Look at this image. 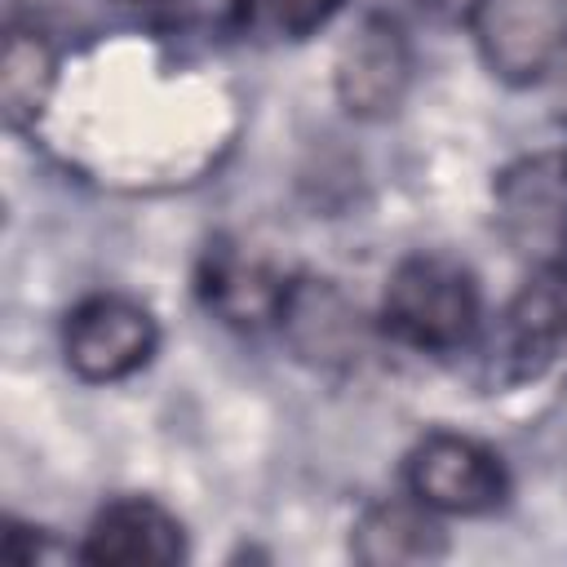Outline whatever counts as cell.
<instances>
[{
    "label": "cell",
    "instance_id": "7",
    "mask_svg": "<svg viewBox=\"0 0 567 567\" xmlns=\"http://www.w3.org/2000/svg\"><path fill=\"white\" fill-rule=\"evenodd\" d=\"M337 97L359 120H385L412 84V49L394 18L368 13L337 53Z\"/></svg>",
    "mask_w": 567,
    "mask_h": 567
},
{
    "label": "cell",
    "instance_id": "6",
    "mask_svg": "<svg viewBox=\"0 0 567 567\" xmlns=\"http://www.w3.org/2000/svg\"><path fill=\"white\" fill-rule=\"evenodd\" d=\"M492 368L505 381L567 372V261L540 266L492 332Z\"/></svg>",
    "mask_w": 567,
    "mask_h": 567
},
{
    "label": "cell",
    "instance_id": "3",
    "mask_svg": "<svg viewBox=\"0 0 567 567\" xmlns=\"http://www.w3.org/2000/svg\"><path fill=\"white\" fill-rule=\"evenodd\" d=\"M492 208L501 239L532 270L567 261V151L514 159L492 186Z\"/></svg>",
    "mask_w": 567,
    "mask_h": 567
},
{
    "label": "cell",
    "instance_id": "9",
    "mask_svg": "<svg viewBox=\"0 0 567 567\" xmlns=\"http://www.w3.org/2000/svg\"><path fill=\"white\" fill-rule=\"evenodd\" d=\"M80 558L111 567H164L186 558L182 523L151 496H115L106 501L80 545Z\"/></svg>",
    "mask_w": 567,
    "mask_h": 567
},
{
    "label": "cell",
    "instance_id": "8",
    "mask_svg": "<svg viewBox=\"0 0 567 567\" xmlns=\"http://www.w3.org/2000/svg\"><path fill=\"white\" fill-rule=\"evenodd\" d=\"M292 275L275 261L248 252L244 244H213L199 266V297L204 306L230 328H275Z\"/></svg>",
    "mask_w": 567,
    "mask_h": 567
},
{
    "label": "cell",
    "instance_id": "5",
    "mask_svg": "<svg viewBox=\"0 0 567 567\" xmlns=\"http://www.w3.org/2000/svg\"><path fill=\"white\" fill-rule=\"evenodd\" d=\"M159 346L155 315L124 292H93L71 306L62 323V354L80 381L111 385L151 363Z\"/></svg>",
    "mask_w": 567,
    "mask_h": 567
},
{
    "label": "cell",
    "instance_id": "10",
    "mask_svg": "<svg viewBox=\"0 0 567 567\" xmlns=\"http://www.w3.org/2000/svg\"><path fill=\"white\" fill-rule=\"evenodd\" d=\"M275 328L288 337V346L301 359H310L319 368H337L359 354V315L341 297V288L328 279L292 275Z\"/></svg>",
    "mask_w": 567,
    "mask_h": 567
},
{
    "label": "cell",
    "instance_id": "13",
    "mask_svg": "<svg viewBox=\"0 0 567 567\" xmlns=\"http://www.w3.org/2000/svg\"><path fill=\"white\" fill-rule=\"evenodd\" d=\"M346 0H235L239 35L257 44H297L328 27Z\"/></svg>",
    "mask_w": 567,
    "mask_h": 567
},
{
    "label": "cell",
    "instance_id": "1",
    "mask_svg": "<svg viewBox=\"0 0 567 567\" xmlns=\"http://www.w3.org/2000/svg\"><path fill=\"white\" fill-rule=\"evenodd\" d=\"M483 323V297L474 275L447 252L403 257L381 297V328L421 354H456Z\"/></svg>",
    "mask_w": 567,
    "mask_h": 567
},
{
    "label": "cell",
    "instance_id": "11",
    "mask_svg": "<svg viewBox=\"0 0 567 567\" xmlns=\"http://www.w3.org/2000/svg\"><path fill=\"white\" fill-rule=\"evenodd\" d=\"M350 554L368 567L434 563L447 554V532H443L439 514L425 509L416 496H390V501H372L354 518Z\"/></svg>",
    "mask_w": 567,
    "mask_h": 567
},
{
    "label": "cell",
    "instance_id": "4",
    "mask_svg": "<svg viewBox=\"0 0 567 567\" xmlns=\"http://www.w3.org/2000/svg\"><path fill=\"white\" fill-rule=\"evenodd\" d=\"M403 483H408V496H416L439 518H478L509 496L505 461L487 443L456 430L425 434L408 452Z\"/></svg>",
    "mask_w": 567,
    "mask_h": 567
},
{
    "label": "cell",
    "instance_id": "14",
    "mask_svg": "<svg viewBox=\"0 0 567 567\" xmlns=\"http://www.w3.org/2000/svg\"><path fill=\"white\" fill-rule=\"evenodd\" d=\"M124 4H159V0H124Z\"/></svg>",
    "mask_w": 567,
    "mask_h": 567
},
{
    "label": "cell",
    "instance_id": "12",
    "mask_svg": "<svg viewBox=\"0 0 567 567\" xmlns=\"http://www.w3.org/2000/svg\"><path fill=\"white\" fill-rule=\"evenodd\" d=\"M58 84V53L44 31L35 27H9L4 35V62H0V102L9 128H31Z\"/></svg>",
    "mask_w": 567,
    "mask_h": 567
},
{
    "label": "cell",
    "instance_id": "2",
    "mask_svg": "<svg viewBox=\"0 0 567 567\" xmlns=\"http://www.w3.org/2000/svg\"><path fill=\"white\" fill-rule=\"evenodd\" d=\"M465 22L487 71L514 89L567 62V0H465Z\"/></svg>",
    "mask_w": 567,
    "mask_h": 567
}]
</instances>
